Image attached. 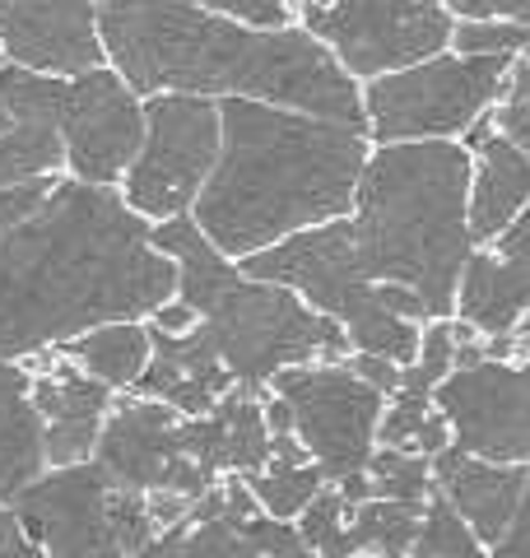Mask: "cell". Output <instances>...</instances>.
<instances>
[{
    "label": "cell",
    "instance_id": "36",
    "mask_svg": "<svg viewBox=\"0 0 530 558\" xmlns=\"http://www.w3.org/2000/svg\"><path fill=\"white\" fill-rule=\"evenodd\" d=\"M489 558H530V475H526V494H521V508L511 517L507 535L489 549Z\"/></svg>",
    "mask_w": 530,
    "mask_h": 558
},
{
    "label": "cell",
    "instance_id": "30",
    "mask_svg": "<svg viewBox=\"0 0 530 558\" xmlns=\"http://www.w3.org/2000/svg\"><path fill=\"white\" fill-rule=\"evenodd\" d=\"M349 521H353V508H349V502L326 484L322 494H316V502L293 521V526H298L303 545H308L316 558H353Z\"/></svg>",
    "mask_w": 530,
    "mask_h": 558
},
{
    "label": "cell",
    "instance_id": "20",
    "mask_svg": "<svg viewBox=\"0 0 530 558\" xmlns=\"http://www.w3.org/2000/svg\"><path fill=\"white\" fill-rule=\"evenodd\" d=\"M526 475H530V465H489V461H474L456 447H447L433 461L437 494L461 512V521L480 535L484 549H493L507 535L511 517L521 508Z\"/></svg>",
    "mask_w": 530,
    "mask_h": 558
},
{
    "label": "cell",
    "instance_id": "17",
    "mask_svg": "<svg viewBox=\"0 0 530 558\" xmlns=\"http://www.w3.org/2000/svg\"><path fill=\"white\" fill-rule=\"evenodd\" d=\"M530 317V209L489 247H474L456 293V322L480 340H511Z\"/></svg>",
    "mask_w": 530,
    "mask_h": 558
},
{
    "label": "cell",
    "instance_id": "4",
    "mask_svg": "<svg viewBox=\"0 0 530 558\" xmlns=\"http://www.w3.org/2000/svg\"><path fill=\"white\" fill-rule=\"evenodd\" d=\"M474 154L461 140L386 145L368 154L349 229L377 284L410 289L429 322H456V293L474 256L470 233Z\"/></svg>",
    "mask_w": 530,
    "mask_h": 558
},
{
    "label": "cell",
    "instance_id": "24",
    "mask_svg": "<svg viewBox=\"0 0 530 558\" xmlns=\"http://www.w3.org/2000/svg\"><path fill=\"white\" fill-rule=\"evenodd\" d=\"M423 508H414V502H382V498L359 502L349 521L353 558H410L423 526Z\"/></svg>",
    "mask_w": 530,
    "mask_h": 558
},
{
    "label": "cell",
    "instance_id": "9",
    "mask_svg": "<svg viewBox=\"0 0 530 558\" xmlns=\"http://www.w3.org/2000/svg\"><path fill=\"white\" fill-rule=\"evenodd\" d=\"M224 149V112L215 98H145V145L121 182V201L145 223H172L196 209Z\"/></svg>",
    "mask_w": 530,
    "mask_h": 558
},
{
    "label": "cell",
    "instance_id": "26",
    "mask_svg": "<svg viewBox=\"0 0 530 558\" xmlns=\"http://www.w3.org/2000/svg\"><path fill=\"white\" fill-rule=\"evenodd\" d=\"M246 488H252V498L261 502V512L265 517H275V521H293L303 517L316 494L326 488V475H322V465H293V461H270L265 470H256L252 480H246Z\"/></svg>",
    "mask_w": 530,
    "mask_h": 558
},
{
    "label": "cell",
    "instance_id": "31",
    "mask_svg": "<svg viewBox=\"0 0 530 558\" xmlns=\"http://www.w3.org/2000/svg\"><path fill=\"white\" fill-rule=\"evenodd\" d=\"M451 51H456V57L526 61L530 57V28L511 24V20H456Z\"/></svg>",
    "mask_w": 530,
    "mask_h": 558
},
{
    "label": "cell",
    "instance_id": "27",
    "mask_svg": "<svg viewBox=\"0 0 530 558\" xmlns=\"http://www.w3.org/2000/svg\"><path fill=\"white\" fill-rule=\"evenodd\" d=\"M65 102V80L33 75L20 65H0V108H5L10 126H51L57 131Z\"/></svg>",
    "mask_w": 530,
    "mask_h": 558
},
{
    "label": "cell",
    "instance_id": "21",
    "mask_svg": "<svg viewBox=\"0 0 530 558\" xmlns=\"http://www.w3.org/2000/svg\"><path fill=\"white\" fill-rule=\"evenodd\" d=\"M461 145L474 154V178H470V233L480 247L503 238L530 209V159L507 145L484 117Z\"/></svg>",
    "mask_w": 530,
    "mask_h": 558
},
{
    "label": "cell",
    "instance_id": "5",
    "mask_svg": "<svg viewBox=\"0 0 530 558\" xmlns=\"http://www.w3.org/2000/svg\"><path fill=\"white\" fill-rule=\"evenodd\" d=\"M242 270L246 279L298 293L312 312L330 317L349 336L353 354L386 359V363H400V368H410L419 359L423 326L405 322L386 307L382 284L359 260V242H353L349 219L279 242V247L252 256Z\"/></svg>",
    "mask_w": 530,
    "mask_h": 558
},
{
    "label": "cell",
    "instance_id": "7",
    "mask_svg": "<svg viewBox=\"0 0 530 558\" xmlns=\"http://www.w3.org/2000/svg\"><path fill=\"white\" fill-rule=\"evenodd\" d=\"M517 61L493 57H433L400 75L363 84V126L368 145H433V140H466L498 108L507 75Z\"/></svg>",
    "mask_w": 530,
    "mask_h": 558
},
{
    "label": "cell",
    "instance_id": "15",
    "mask_svg": "<svg viewBox=\"0 0 530 558\" xmlns=\"http://www.w3.org/2000/svg\"><path fill=\"white\" fill-rule=\"evenodd\" d=\"M0 57L47 80H80L108 65L98 5L88 0H0Z\"/></svg>",
    "mask_w": 530,
    "mask_h": 558
},
{
    "label": "cell",
    "instance_id": "25",
    "mask_svg": "<svg viewBox=\"0 0 530 558\" xmlns=\"http://www.w3.org/2000/svg\"><path fill=\"white\" fill-rule=\"evenodd\" d=\"M65 168V145L51 126H10L0 131V191L57 182Z\"/></svg>",
    "mask_w": 530,
    "mask_h": 558
},
{
    "label": "cell",
    "instance_id": "37",
    "mask_svg": "<svg viewBox=\"0 0 530 558\" xmlns=\"http://www.w3.org/2000/svg\"><path fill=\"white\" fill-rule=\"evenodd\" d=\"M511 344H517V359H521V354H530V317L517 326V336H511Z\"/></svg>",
    "mask_w": 530,
    "mask_h": 558
},
{
    "label": "cell",
    "instance_id": "29",
    "mask_svg": "<svg viewBox=\"0 0 530 558\" xmlns=\"http://www.w3.org/2000/svg\"><path fill=\"white\" fill-rule=\"evenodd\" d=\"M414 558H489V549L480 545V535L461 521V512H456L442 494H433V502L423 508Z\"/></svg>",
    "mask_w": 530,
    "mask_h": 558
},
{
    "label": "cell",
    "instance_id": "12",
    "mask_svg": "<svg viewBox=\"0 0 530 558\" xmlns=\"http://www.w3.org/2000/svg\"><path fill=\"white\" fill-rule=\"evenodd\" d=\"M177 433H182V414H172L168 405L135 391L117 396L108 424H103L94 465L121 494H140V498L172 494V498L201 502L219 484V475L186 461Z\"/></svg>",
    "mask_w": 530,
    "mask_h": 558
},
{
    "label": "cell",
    "instance_id": "3",
    "mask_svg": "<svg viewBox=\"0 0 530 558\" xmlns=\"http://www.w3.org/2000/svg\"><path fill=\"white\" fill-rule=\"evenodd\" d=\"M219 168L191 219L228 260L246 266L279 242L353 215L373 154L363 131L246 98L219 102Z\"/></svg>",
    "mask_w": 530,
    "mask_h": 558
},
{
    "label": "cell",
    "instance_id": "19",
    "mask_svg": "<svg viewBox=\"0 0 530 558\" xmlns=\"http://www.w3.org/2000/svg\"><path fill=\"white\" fill-rule=\"evenodd\" d=\"M256 517L261 502L252 498L246 480H219L182 526L164 531L140 558H261L252 535Z\"/></svg>",
    "mask_w": 530,
    "mask_h": 558
},
{
    "label": "cell",
    "instance_id": "34",
    "mask_svg": "<svg viewBox=\"0 0 530 558\" xmlns=\"http://www.w3.org/2000/svg\"><path fill=\"white\" fill-rule=\"evenodd\" d=\"M61 182V178H57ZM57 182H38V186H20V191H0V233L20 229L24 219L38 215V205L51 196V186Z\"/></svg>",
    "mask_w": 530,
    "mask_h": 558
},
{
    "label": "cell",
    "instance_id": "35",
    "mask_svg": "<svg viewBox=\"0 0 530 558\" xmlns=\"http://www.w3.org/2000/svg\"><path fill=\"white\" fill-rule=\"evenodd\" d=\"M447 10L456 20H511L530 28V0H451Z\"/></svg>",
    "mask_w": 530,
    "mask_h": 558
},
{
    "label": "cell",
    "instance_id": "2",
    "mask_svg": "<svg viewBox=\"0 0 530 558\" xmlns=\"http://www.w3.org/2000/svg\"><path fill=\"white\" fill-rule=\"evenodd\" d=\"M98 33L108 65L140 98H246L285 112L363 131V84L303 24L256 33L205 5H98Z\"/></svg>",
    "mask_w": 530,
    "mask_h": 558
},
{
    "label": "cell",
    "instance_id": "10",
    "mask_svg": "<svg viewBox=\"0 0 530 558\" xmlns=\"http://www.w3.org/2000/svg\"><path fill=\"white\" fill-rule=\"evenodd\" d=\"M270 396H279L293 414V433L308 457L322 465L330 488L368 475L377 457V433L386 418V396L345 363H308L275 377Z\"/></svg>",
    "mask_w": 530,
    "mask_h": 558
},
{
    "label": "cell",
    "instance_id": "22",
    "mask_svg": "<svg viewBox=\"0 0 530 558\" xmlns=\"http://www.w3.org/2000/svg\"><path fill=\"white\" fill-rule=\"evenodd\" d=\"M228 391H233V377L201 330H191V336H158L154 330V363L135 396H149L182 418H205Z\"/></svg>",
    "mask_w": 530,
    "mask_h": 558
},
{
    "label": "cell",
    "instance_id": "16",
    "mask_svg": "<svg viewBox=\"0 0 530 558\" xmlns=\"http://www.w3.org/2000/svg\"><path fill=\"white\" fill-rule=\"evenodd\" d=\"M33 373V410L43 418V451L51 470L88 465L98 451L103 424L117 405V391H108L103 381L84 377L61 349L57 354L28 359Z\"/></svg>",
    "mask_w": 530,
    "mask_h": 558
},
{
    "label": "cell",
    "instance_id": "11",
    "mask_svg": "<svg viewBox=\"0 0 530 558\" xmlns=\"http://www.w3.org/2000/svg\"><path fill=\"white\" fill-rule=\"evenodd\" d=\"M451 447L489 465H530V354L480 359L437 387Z\"/></svg>",
    "mask_w": 530,
    "mask_h": 558
},
{
    "label": "cell",
    "instance_id": "14",
    "mask_svg": "<svg viewBox=\"0 0 530 558\" xmlns=\"http://www.w3.org/2000/svg\"><path fill=\"white\" fill-rule=\"evenodd\" d=\"M112 484L88 461L70 470H47L10 502L43 558H131L121 549L108 517Z\"/></svg>",
    "mask_w": 530,
    "mask_h": 558
},
{
    "label": "cell",
    "instance_id": "33",
    "mask_svg": "<svg viewBox=\"0 0 530 558\" xmlns=\"http://www.w3.org/2000/svg\"><path fill=\"white\" fill-rule=\"evenodd\" d=\"M205 10H215L224 20L256 28V33H279L298 24V5H285V0H219V5H205Z\"/></svg>",
    "mask_w": 530,
    "mask_h": 558
},
{
    "label": "cell",
    "instance_id": "13",
    "mask_svg": "<svg viewBox=\"0 0 530 558\" xmlns=\"http://www.w3.org/2000/svg\"><path fill=\"white\" fill-rule=\"evenodd\" d=\"M70 178L84 186L121 191L131 163L145 145V98L112 65L65 80V102L57 117Z\"/></svg>",
    "mask_w": 530,
    "mask_h": 558
},
{
    "label": "cell",
    "instance_id": "1",
    "mask_svg": "<svg viewBox=\"0 0 530 558\" xmlns=\"http://www.w3.org/2000/svg\"><path fill=\"white\" fill-rule=\"evenodd\" d=\"M177 299V260L121 191L65 178L38 215L0 233V363L57 354L112 322H154Z\"/></svg>",
    "mask_w": 530,
    "mask_h": 558
},
{
    "label": "cell",
    "instance_id": "6",
    "mask_svg": "<svg viewBox=\"0 0 530 558\" xmlns=\"http://www.w3.org/2000/svg\"><path fill=\"white\" fill-rule=\"evenodd\" d=\"M196 330L219 354L233 387L252 396H265L275 377H285L289 368L345 363L353 354L349 336L330 317L312 312L289 289L246 279V270L205 307Z\"/></svg>",
    "mask_w": 530,
    "mask_h": 558
},
{
    "label": "cell",
    "instance_id": "32",
    "mask_svg": "<svg viewBox=\"0 0 530 558\" xmlns=\"http://www.w3.org/2000/svg\"><path fill=\"white\" fill-rule=\"evenodd\" d=\"M493 131H498L507 145H517L530 159V61H517L507 75V89L498 98V108L489 112Z\"/></svg>",
    "mask_w": 530,
    "mask_h": 558
},
{
    "label": "cell",
    "instance_id": "8",
    "mask_svg": "<svg viewBox=\"0 0 530 558\" xmlns=\"http://www.w3.org/2000/svg\"><path fill=\"white\" fill-rule=\"evenodd\" d=\"M298 24L340 61L353 84H373L447 57L456 14L437 0H303Z\"/></svg>",
    "mask_w": 530,
    "mask_h": 558
},
{
    "label": "cell",
    "instance_id": "18",
    "mask_svg": "<svg viewBox=\"0 0 530 558\" xmlns=\"http://www.w3.org/2000/svg\"><path fill=\"white\" fill-rule=\"evenodd\" d=\"M270 396V391H265ZM265 396L233 387L205 418H182V457L219 480H252L275 461L270 428H265Z\"/></svg>",
    "mask_w": 530,
    "mask_h": 558
},
{
    "label": "cell",
    "instance_id": "23",
    "mask_svg": "<svg viewBox=\"0 0 530 558\" xmlns=\"http://www.w3.org/2000/svg\"><path fill=\"white\" fill-rule=\"evenodd\" d=\"M61 354L75 363L84 377L103 381L108 391L131 396L154 363V330H149V322H112V326H98V330H88V336L70 340Z\"/></svg>",
    "mask_w": 530,
    "mask_h": 558
},
{
    "label": "cell",
    "instance_id": "38",
    "mask_svg": "<svg viewBox=\"0 0 530 558\" xmlns=\"http://www.w3.org/2000/svg\"><path fill=\"white\" fill-rule=\"evenodd\" d=\"M526 61H530V57H526Z\"/></svg>",
    "mask_w": 530,
    "mask_h": 558
},
{
    "label": "cell",
    "instance_id": "28",
    "mask_svg": "<svg viewBox=\"0 0 530 558\" xmlns=\"http://www.w3.org/2000/svg\"><path fill=\"white\" fill-rule=\"evenodd\" d=\"M368 494L382 502H414V508H423V502H433V494H437L433 461L414 457V451L377 447V457L368 461Z\"/></svg>",
    "mask_w": 530,
    "mask_h": 558
}]
</instances>
